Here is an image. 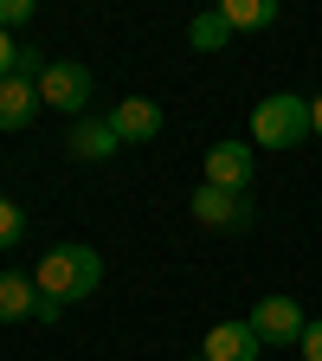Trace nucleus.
Wrapping results in <instances>:
<instances>
[{
    "label": "nucleus",
    "mask_w": 322,
    "mask_h": 361,
    "mask_svg": "<svg viewBox=\"0 0 322 361\" xmlns=\"http://www.w3.org/2000/svg\"><path fill=\"white\" fill-rule=\"evenodd\" d=\"M32 284H39V323H58L78 297H90L104 284V258L90 245H52L32 264Z\"/></svg>",
    "instance_id": "nucleus-1"
},
{
    "label": "nucleus",
    "mask_w": 322,
    "mask_h": 361,
    "mask_svg": "<svg viewBox=\"0 0 322 361\" xmlns=\"http://www.w3.org/2000/svg\"><path fill=\"white\" fill-rule=\"evenodd\" d=\"M252 135H258V149H297L303 135H316L309 97H297V90H278V97H264V104L252 110Z\"/></svg>",
    "instance_id": "nucleus-2"
},
{
    "label": "nucleus",
    "mask_w": 322,
    "mask_h": 361,
    "mask_svg": "<svg viewBox=\"0 0 322 361\" xmlns=\"http://www.w3.org/2000/svg\"><path fill=\"white\" fill-rule=\"evenodd\" d=\"M39 104H45V110H65L71 123L90 116V110H84V104H90V71L71 65V59H52V65H45V78H39Z\"/></svg>",
    "instance_id": "nucleus-3"
},
{
    "label": "nucleus",
    "mask_w": 322,
    "mask_h": 361,
    "mask_svg": "<svg viewBox=\"0 0 322 361\" xmlns=\"http://www.w3.org/2000/svg\"><path fill=\"white\" fill-rule=\"evenodd\" d=\"M245 323L258 329V342H303V329H309V316H303V303L297 297H264L252 316H245Z\"/></svg>",
    "instance_id": "nucleus-4"
},
{
    "label": "nucleus",
    "mask_w": 322,
    "mask_h": 361,
    "mask_svg": "<svg viewBox=\"0 0 322 361\" xmlns=\"http://www.w3.org/2000/svg\"><path fill=\"white\" fill-rule=\"evenodd\" d=\"M252 174H258V155H252L245 142H213V149H206V188L252 194Z\"/></svg>",
    "instance_id": "nucleus-5"
},
{
    "label": "nucleus",
    "mask_w": 322,
    "mask_h": 361,
    "mask_svg": "<svg viewBox=\"0 0 322 361\" xmlns=\"http://www.w3.org/2000/svg\"><path fill=\"white\" fill-rule=\"evenodd\" d=\"M194 219H200V226H225V233H245V226H252V194L200 188V194H194Z\"/></svg>",
    "instance_id": "nucleus-6"
},
{
    "label": "nucleus",
    "mask_w": 322,
    "mask_h": 361,
    "mask_svg": "<svg viewBox=\"0 0 322 361\" xmlns=\"http://www.w3.org/2000/svg\"><path fill=\"white\" fill-rule=\"evenodd\" d=\"M258 329L252 323H213L206 329V355L200 361H258Z\"/></svg>",
    "instance_id": "nucleus-7"
},
{
    "label": "nucleus",
    "mask_w": 322,
    "mask_h": 361,
    "mask_svg": "<svg viewBox=\"0 0 322 361\" xmlns=\"http://www.w3.org/2000/svg\"><path fill=\"white\" fill-rule=\"evenodd\" d=\"M110 129L123 135V142H155V135H161V104H149V97H123V104L110 110Z\"/></svg>",
    "instance_id": "nucleus-8"
},
{
    "label": "nucleus",
    "mask_w": 322,
    "mask_h": 361,
    "mask_svg": "<svg viewBox=\"0 0 322 361\" xmlns=\"http://www.w3.org/2000/svg\"><path fill=\"white\" fill-rule=\"evenodd\" d=\"M123 149V135L110 129V116H78L71 123V155L78 161H110Z\"/></svg>",
    "instance_id": "nucleus-9"
},
{
    "label": "nucleus",
    "mask_w": 322,
    "mask_h": 361,
    "mask_svg": "<svg viewBox=\"0 0 322 361\" xmlns=\"http://www.w3.org/2000/svg\"><path fill=\"white\" fill-rule=\"evenodd\" d=\"M39 110H45V104H39V84H32V78H20V71L0 78V129H26Z\"/></svg>",
    "instance_id": "nucleus-10"
},
{
    "label": "nucleus",
    "mask_w": 322,
    "mask_h": 361,
    "mask_svg": "<svg viewBox=\"0 0 322 361\" xmlns=\"http://www.w3.org/2000/svg\"><path fill=\"white\" fill-rule=\"evenodd\" d=\"M20 316H39V284L26 271H0V323H20Z\"/></svg>",
    "instance_id": "nucleus-11"
},
{
    "label": "nucleus",
    "mask_w": 322,
    "mask_h": 361,
    "mask_svg": "<svg viewBox=\"0 0 322 361\" xmlns=\"http://www.w3.org/2000/svg\"><path fill=\"white\" fill-rule=\"evenodd\" d=\"M219 20L233 26V32H258V26H271V20H278V0H225V7H219Z\"/></svg>",
    "instance_id": "nucleus-12"
},
{
    "label": "nucleus",
    "mask_w": 322,
    "mask_h": 361,
    "mask_svg": "<svg viewBox=\"0 0 322 361\" xmlns=\"http://www.w3.org/2000/svg\"><path fill=\"white\" fill-rule=\"evenodd\" d=\"M225 39H233V26L219 20V7H213V13H200V20L187 26V45H194V52H219Z\"/></svg>",
    "instance_id": "nucleus-13"
},
{
    "label": "nucleus",
    "mask_w": 322,
    "mask_h": 361,
    "mask_svg": "<svg viewBox=\"0 0 322 361\" xmlns=\"http://www.w3.org/2000/svg\"><path fill=\"white\" fill-rule=\"evenodd\" d=\"M20 239H26V213H20L7 194H0V252H13Z\"/></svg>",
    "instance_id": "nucleus-14"
},
{
    "label": "nucleus",
    "mask_w": 322,
    "mask_h": 361,
    "mask_svg": "<svg viewBox=\"0 0 322 361\" xmlns=\"http://www.w3.org/2000/svg\"><path fill=\"white\" fill-rule=\"evenodd\" d=\"M20 20H32V0H0V32L20 26Z\"/></svg>",
    "instance_id": "nucleus-15"
},
{
    "label": "nucleus",
    "mask_w": 322,
    "mask_h": 361,
    "mask_svg": "<svg viewBox=\"0 0 322 361\" xmlns=\"http://www.w3.org/2000/svg\"><path fill=\"white\" fill-rule=\"evenodd\" d=\"M13 71H20V45L0 32V78H13Z\"/></svg>",
    "instance_id": "nucleus-16"
},
{
    "label": "nucleus",
    "mask_w": 322,
    "mask_h": 361,
    "mask_svg": "<svg viewBox=\"0 0 322 361\" xmlns=\"http://www.w3.org/2000/svg\"><path fill=\"white\" fill-rule=\"evenodd\" d=\"M297 348H303V361H322V323H309V329H303V342H297Z\"/></svg>",
    "instance_id": "nucleus-17"
},
{
    "label": "nucleus",
    "mask_w": 322,
    "mask_h": 361,
    "mask_svg": "<svg viewBox=\"0 0 322 361\" xmlns=\"http://www.w3.org/2000/svg\"><path fill=\"white\" fill-rule=\"evenodd\" d=\"M309 116H316V135H322V97H309Z\"/></svg>",
    "instance_id": "nucleus-18"
}]
</instances>
